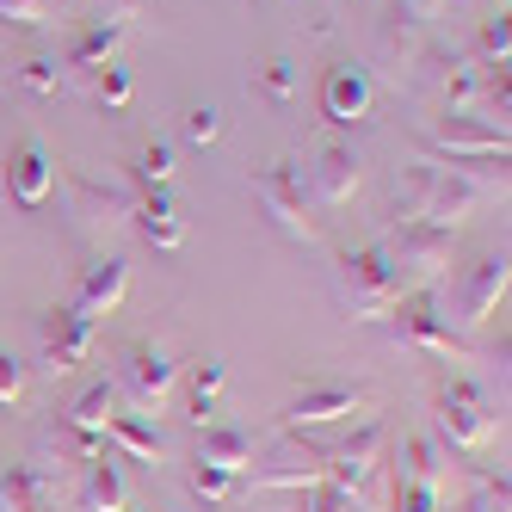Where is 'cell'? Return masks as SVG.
Returning a JSON list of instances; mask_svg holds the SVG:
<instances>
[{
	"label": "cell",
	"instance_id": "f546056e",
	"mask_svg": "<svg viewBox=\"0 0 512 512\" xmlns=\"http://www.w3.org/2000/svg\"><path fill=\"white\" fill-rule=\"evenodd\" d=\"M192 494H198L204 506H229V500L241 494V475H223V469H204V463H192Z\"/></svg>",
	"mask_w": 512,
	"mask_h": 512
},
{
	"label": "cell",
	"instance_id": "836d02e7",
	"mask_svg": "<svg viewBox=\"0 0 512 512\" xmlns=\"http://www.w3.org/2000/svg\"><path fill=\"white\" fill-rule=\"evenodd\" d=\"M25 364L13 358V352H0V408H19V401H25Z\"/></svg>",
	"mask_w": 512,
	"mask_h": 512
},
{
	"label": "cell",
	"instance_id": "8992f818",
	"mask_svg": "<svg viewBox=\"0 0 512 512\" xmlns=\"http://www.w3.org/2000/svg\"><path fill=\"white\" fill-rule=\"evenodd\" d=\"M340 309L352 321H383L395 303H401V284H395V266L383 247H358V253H340Z\"/></svg>",
	"mask_w": 512,
	"mask_h": 512
},
{
	"label": "cell",
	"instance_id": "6da1fadb",
	"mask_svg": "<svg viewBox=\"0 0 512 512\" xmlns=\"http://www.w3.org/2000/svg\"><path fill=\"white\" fill-rule=\"evenodd\" d=\"M506 198V167L494 173V161H414L395 179V216L401 223H438L457 229L463 216H475L482 204Z\"/></svg>",
	"mask_w": 512,
	"mask_h": 512
},
{
	"label": "cell",
	"instance_id": "4fadbf2b",
	"mask_svg": "<svg viewBox=\"0 0 512 512\" xmlns=\"http://www.w3.org/2000/svg\"><path fill=\"white\" fill-rule=\"evenodd\" d=\"M68 192H75V235H87L93 247L105 241V235H112L118 223H124V216H130V192H118V186H93V179H81V173H68Z\"/></svg>",
	"mask_w": 512,
	"mask_h": 512
},
{
	"label": "cell",
	"instance_id": "d590c367",
	"mask_svg": "<svg viewBox=\"0 0 512 512\" xmlns=\"http://www.w3.org/2000/svg\"><path fill=\"white\" fill-rule=\"evenodd\" d=\"M93 93H99V105H112V112H118V105H130V75H124L118 62H105V75L93 81Z\"/></svg>",
	"mask_w": 512,
	"mask_h": 512
},
{
	"label": "cell",
	"instance_id": "5b68a950",
	"mask_svg": "<svg viewBox=\"0 0 512 512\" xmlns=\"http://www.w3.org/2000/svg\"><path fill=\"white\" fill-rule=\"evenodd\" d=\"M389 334L401 346H414V352H432V358H445V364H469V340L451 327V315L438 309V290H408L389 315Z\"/></svg>",
	"mask_w": 512,
	"mask_h": 512
},
{
	"label": "cell",
	"instance_id": "e575fe53",
	"mask_svg": "<svg viewBox=\"0 0 512 512\" xmlns=\"http://www.w3.org/2000/svg\"><path fill=\"white\" fill-rule=\"evenodd\" d=\"M216 136H223V112H216V105H192L186 112V142L204 149V142H216Z\"/></svg>",
	"mask_w": 512,
	"mask_h": 512
},
{
	"label": "cell",
	"instance_id": "ba28073f",
	"mask_svg": "<svg viewBox=\"0 0 512 512\" xmlns=\"http://www.w3.org/2000/svg\"><path fill=\"white\" fill-rule=\"evenodd\" d=\"M173 383H179V364L167 358V346L136 340V346L124 352V377H118V389L136 401V414H161L167 401H173Z\"/></svg>",
	"mask_w": 512,
	"mask_h": 512
},
{
	"label": "cell",
	"instance_id": "2e32d148",
	"mask_svg": "<svg viewBox=\"0 0 512 512\" xmlns=\"http://www.w3.org/2000/svg\"><path fill=\"white\" fill-rule=\"evenodd\" d=\"M253 475V488L260 494H278V488H315V482H327V445H290L278 463H253L247 469Z\"/></svg>",
	"mask_w": 512,
	"mask_h": 512
},
{
	"label": "cell",
	"instance_id": "8fae6325",
	"mask_svg": "<svg viewBox=\"0 0 512 512\" xmlns=\"http://www.w3.org/2000/svg\"><path fill=\"white\" fill-rule=\"evenodd\" d=\"M118 420V383L112 377H99L75 395V408H68V438H75V457L93 463L105 451V426Z\"/></svg>",
	"mask_w": 512,
	"mask_h": 512
},
{
	"label": "cell",
	"instance_id": "ab89813d",
	"mask_svg": "<svg viewBox=\"0 0 512 512\" xmlns=\"http://www.w3.org/2000/svg\"><path fill=\"white\" fill-rule=\"evenodd\" d=\"M451 512H506V475H488V488L463 506H451Z\"/></svg>",
	"mask_w": 512,
	"mask_h": 512
},
{
	"label": "cell",
	"instance_id": "44dd1931",
	"mask_svg": "<svg viewBox=\"0 0 512 512\" xmlns=\"http://www.w3.org/2000/svg\"><path fill=\"white\" fill-rule=\"evenodd\" d=\"M315 198L321 204H352L358 198V155L352 142H327L315 155Z\"/></svg>",
	"mask_w": 512,
	"mask_h": 512
},
{
	"label": "cell",
	"instance_id": "f35d334b",
	"mask_svg": "<svg viewBox=\"0 0 512 512\" xmlns=\"http://www.w3.org/2000/svg\"><path fill=\"white\" fill-rule=\"evenodd\" d=\"M25 87H31V93H56V87H62V68H56L50 56H31V62H25Z\"/></svg>",
	"mask_w": 512,
	"mask_h": 512
},
{
	"label": "cell",
	"instance_id": "cb8c5ba5",
	"mask_svg": "<svg viewBox=\"0 0 512 512\" xmlns=\"http://www.w3.org/2000/svg\"><path fill=\"white\" fill-rule=\"evenodd\" d=\"M105 445L124 451L130 463H149V469H155V463H161V451H167V445H161V432L142 420V414H118L112 426H105Z\"/></svg>",
	"mask_w": 512,
	"mask_h": 512
},
{
	"label": "cell",
	"instance_id": "e0dca14e",
	"mask_svg": "<svg viewBox=\"0 0 512 512\" xmlns=\"http://www.w3.org/2000/svg\"><path fill=\"white\" fill-rule=\"evenodd\" d=\"M56 186V161L44 155V142H19V149L7 155V192L19 210H38Z\"/></svg>",
	"mask_w": 512,
	"mask_h": 512
},
{
	"label": "cell",
	"instance_id": "b9f144b4",
	"mask_svg": "<svg viewBox=\"0 0 512 512\" xmlns=\"http://www.w3.org/2000/svg\"><path fill=\"white\" fill-rule=\"evenodd\" d=\"M395 7H408V13H414L420 25H432L438 13H445V0H395Z\"/></svg>",
	"mask_w": 512,
	"mask_h": 512
},
{
	"label": "cell",
	"instance_id": "7402d4cb",
	"mask_svg": "<svg viewBox=\"0 0 512 512\" xmlns=\"http://www.w3.org/2000/svg\"><path fill=\"white\" fill-rule=\"evenodd\" d=\"M130 216H136L142 241H155L161 253H173L179 241H186V223H179V204H173L167 192H142V198L130 204Z\"/></svg>",
	"mask_w": 512,
	"mask_h": 512
},
{
	"label": "cell",
	"instance_id": "8d00e7d4",
	"mask_svg": "<svg viewBox=\"0 0 512 512\" xmlns=\"http://www.w3.org/2000/svg\"><path fill=\"white\" fill-rule=\"evenodd\" d=\"M297 512H358V500H346L340 488H327V482H315L309 494H303V506Z\"/></svg>",
	"mask_w": 512,
	"mask_h": 512
},
{
	"label": "cell",
	"instance_id": "7c38bea8",
	"mask_svg": "<svg viewBox=\"0 0 512 512\" xmlns=\"http://www.w3.org/2000/svg\"><path fill=\"white\" fill-rule=\"evenodd\" d=\"M38 334H44V371L50 377H68V371H81V364H87L99 327L87 315H75V309H50Z\"/></svg>",
	"mask_w": 512,
	"mask_h": 512
},
{
	"label": "cell",
	"instance_id": "9a60e30c",
	"mask_svg": "<svg viewBox=\"0 0 512 512\" xmlns=\"http://www.w3.org/2000/svg\"><path fill=\"white\" fill-rule=\"evenodd\" d=\"M506 284H512V266H506V253H482V260L469 266V284L457 290V321H488L506 297Z\"/></svg>",
	"mask_w": 512,
	"mask_h": 512
},
{
	"label": "cell",
	"instance_id": "d4e9b609",
	"mask_svg": "<svg viewBox=\"0 0 512 512\" xmlns=\"http://www.w3.org/2000/svg\"><path fill=\"white\" fill-rule=\"evenodd\" d=\"M124 44V25H112V19H93L81 38H75V50H68V68H81V75H99L105 62H112V50Z\"/></svg>",
	"mask_w": 512,
	"mask_h": 512
},
{
	"label": "cell",
	"instance_id": "4dcf8cb0",
	"mask_svg": "<svg viewBox=\"0 0 512 512\" xmlns=\"http://www.w3.org/2000/svg\"><path fill=\"white\" fill-rule=\"evenodd\" d=\"M389 506H395V512H445V488H432V482H408V475H401L395 494H389Z\"/></svg>",
	"mask_w": 512,
	"mask_h": 512
},
{
	"label": "cell",
	"instance_id": "7bdbcfd3",
	"mask_svg": "<svg viewBox=\"0 0 512 512\" xmlns=\"http://www.w3.org/2000/svg\"><path fill=\"white\" fill-rule=\"evenodd\" d=\"M124 512H136V506H124Z\"/></svg>",
	"mask_w": 512,
	"mask_h": 512
},
{
	"label": "cell",
	"instance_id": "ffe728a7",
	"mask_svg": "<svg viewBox=\"0 0 512 512\" xmlns=\"http://www.w3.org/2000/svg\"><path fill=\"white\" fill-rule=\"evenodd\" d=\"M192 463H204V469H223V475H247L253 463V438L241 432V426H204L198 432V457Z\"/></svg>",
	"mask_w": 512,
	"mask_h": 512
},
{
	"label": "cell",
	"instance_id": "d6a6232c",
	"mask_svg": "<svg viewBox=\"0 0 512 512\" xmlns=\"http://www.w3.org/2000/svg\"><path fill=\"white\" fill-rule=\"evenodd\" d=\"M506 50H512V31H506V13H494L482 25V62L488 68H506Z\"/></svg>",
	"mask_w": 512,
	"mask_h": 512
},
{
	"label": "cell",
	"instance_id": "5bb4252c",
	"mask_svg": "<svg viewBox=\"0 0 512 512\" xmlns=\"http://www.w3.org/2000/svg\"><path fill=\"white\" fill-rule=\"evenodd\" d=\"M321 118L327 124H364L371 118V75L358 62H334L321 75Z\"/></svg>",
	"mask_w": 512,
	"mask_h": 512
},
{
	"label": "cell",
	"instance_id": "74e56055",
	"mask_svg": "<svg viewBox=\"0 0 512 512\" xmlns=\"http://www.w3.org/2000/svg\"><path fill=\"white\" fill-rule=\"evenodd\" d=\"M7 25H50V0H0Z\"/></svg>",
	"mask_w": 512,
	"mask_h": 512
},
{
	"label": "cell",
	"instance_id": "60d3db41",
	"mask_svg": "<svg viewBox=\"0 0 512 512\" xmlns=\"http://www.w3.org/2000/svg\"><path fill=\"white\" fill-rule=\"evenodd\" d=\"M136 13H142V0H99V19H112V25H124Z\"/></svg>",
	"mask_w": 512,
	"mask_h": 512
},
{
	"label": "cell",
	"instance_id": "83f0119b",
	"mask_svg": "<svg viewBox=\"0 0 512 512\" xmlns=\"http://www.w3.org/2000/svg\"><path fill=\"white\" fill-rule=\"evenodd\" d=\"M253 87H260L272 105H290V99H297V62H290V56H266L260 68H253Z\"/></svg>",
	"mask_w": 512,
	"mask_h": 512
},
{
	"label": "cell",
	"instance_id": "7a4b0ae2",
	"mask_svg": "<svg viewBox=\"0 0 512 512\" xmlns=\"http://www.w3.org/2000/svg\"><path fill=\"white\" fill-rule=\"evenodd\" d=\"M377 247L389 253L395 284H401V297H408V290H438V278H445L451 253H457V235L438 229V223H395Z\"/></svg>",
	"mask_w": 512,
	"mask_h": 512
},
{
	"label": "cell",
	"instance_id": "9c48e42d",
	"mask_svg": "<svg viewBox=\"0 0 512 512\" xmlns=\"http://www.w3.org/2000/svg\"><path fill=\"white\" fill-rule=\"evenodd\" d=\"M371 408H377V395H371V389H352V383H321V389H303V395L284 408V432H315V426L364 420Z\"/></svg>",
	"mask_w": 512,
	"mask_h": 512
},
{
	"label": "cell",
	"instance_id": "f1b7e54d",
	"mask_svg": "<svg viewBox=\"0 0 512 512\" xmlns=\"http://www.w3.org/2000/svg\"><path fill=\"white\" fill-rule=\"evenodd\" d=\"M167 179H173V149L167 142H142L136 149V186L142 192H167Z\"/></svg>",
	"mask_w": 512,
	"mask_h": 512
},
{
	"label": "cell",
	"instance_id": "3957f363",
	"mask_svg": "<svg viewBox=\"0 0 512 512\" xmlns=\"http://www.w3.org/2000/svg\"><path fill=\"white\" fill-rule=\"evenodd\" d=\"M383 451H389V426L383 420H364L352 438H340V445H327V488H340L346 500L377 506V488H383Z\"/></svg>",
	"mask_w": 512,
	"mask_h": 512
},
{
	"label": "cell",
	"instance_id": "ac0fdd59",
	"mask_svg": "<svg viewBox=\"0 0 512 512\" xmlns=\"http://www.w3.org/2000/svg\"><path fill=\"white\" fill-rule=\"evenodd\" d=\"M124 290H130V266L118 260V253H105V260L87 266V278H81V290H75V303H68V309L99 321V315H112L124 303Z\"/></svg>",
	"mask_w": 512,
	"mask_h": 512
},
{
	"label": "cell",
	"instance_id": "d6986e66",
	"mask_svg": "<svg viewBox=\"0 0 512 512\" xmlns=\"http://www.w3.org/2000/svg\"><path fill=\"white\" fill-rule=\"evenodd\" d=\"M75 506H81V512H124V506H130V482H124V469L105 457V451H99L93 463H81Z\"/></svg>",
	"mask_w": 512,
	"mask_h": 512
},
{
	"label": "cell",
	"instance_id": "603a6c76",
	"mask_svg": "<svg viewBox=\"0 0 512 512\" xmlns=\"http://www.w3.org/2000/svg\"><path fill=\"white\" fill-rule=\"evenodd\" d=\"M426 31H432V25H420L408 7H389V13H383V50H389L401 68H420V62H426V50H432Z\"/></svg>",
	"mask_w": 512,
	"mask_h": 512
},
{
	"label": "cell",
	"instance_id": "484cf974",
	"mask_svg": "<svg viewBox=\"0 0 512 512\" xmlns=\"http://www.w3.org/2000/svg\"><path fill=\"white\" fill-rule=\"evenodd\" d=\"M0 512H50V494H44V482H38V475H31L25 463L0 469Z\"/></svg>",
	"mask_w": 512,
	"mask_h": 512
},
{
	"label": "cell",
	"instance_id": "4316f807",
	"mask_svg": "<svg viewBox=\"0 0 512 512\" xmlns=\"http://www.w3.org/2000/svg\"><path fill=\"white\" fill-rule=\"evenodd\" d=\"M401 457H408V463H401V475H408V482H432V488H445V457H438V445H432V438H401Z\"/></svg>",
	"mask_w": 512,
	"mask_h": 512
},
{
	"label": "cell",
	"instance_id": "277c9868",
	"mask_svg": "<svg viewBox=\"0 0 512 512\" xmlns=\"http://www.w3.org/2000/svg\"><path fill=\"white\" fill-rule=\"evenodd\" d=\"M432 420H438V438H445L451 451H488L494 432H500V414H494L488 389L469 383V377H445V383H438Z\"/></svg>",
	"mask_w": 512,
	"mask_h": 512
},
{
	"label": "cell",
	"instance_id": "30bf717a",
	"mask_svg": "<svg viewBox=\"0 0 512 512\" xmlns=\"http://www.w3.org/2000/svg\"><path fill=\"white\" fill-rule=\"evenodd\" d=\"M426 149L445 155V161H506V124H488L475 112H451L426 136Z\"/></svg>",
	"mask_w": 512,
	"mask_h": 512
},
{
	"label": "cell",
	"instance_id": "52a82bcc",
	"mask_svg": "<svg viewBox=\"0 0 512 512\" xmlns=\"http://www.w3.org/2000/svg\"><path fill=\"white\" fill-rule=\"evenodd\" d=\"M253 192H260V210L272 216V229L290 235V241H315V223H309V192H303V173L290 161H272L253 173Z\"/></svg>",
	"mask_w": 512,
	"mask_h": 512
},
{
	"label": "cell",
	"instance_id": "1f68e13d",
	"mask_svg": "<svg viewBox=\"0 0 512 512\" xmlns=\"http://www.w3.org/2000/svg\"><path fill=\"white\" fill-rule=\"evenodd\" d=\"M223 377H229L223 358H204V364H198V377H192V414H198V420L210 414V401L223 395Z\"/></svg>",
	"mask_w": 512,
	"mask_h": 512
}]
</instances>
